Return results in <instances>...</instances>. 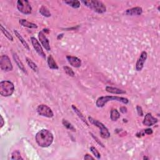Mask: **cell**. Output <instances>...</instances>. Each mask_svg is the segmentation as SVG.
<instances>
[{
	"instance_id": "6da1fadb",
	"label": "cell",
	"mask_w": 160,
	"mask_h": 160,
	"mask_svg": "<svg viewBox=\"0 0 160 160\" xmlns=\"http://www.w3.org/2000/svg\"><path fill=\"white\" fill-rule=\"evenodd\" d=\"M36 141L38 145L43 148L49 147L53 142V134L48 130L43 129L39 131L36 134Z\"/></svg>"
},
{
	"instance_id": "7a4b0ae2",
	"label": "cell",
	"mask_w": 160,
	"mask_h": 160,
	"mask_svg": "<svg viewBox=\"0 0 160 160\" xmlns=\"http://www.w3.org/2000/svg\"><path fill=\"white\" fill-rule=\"evenodd\" d=\"M112 101L121 102L124 104H128L129 103L128 99L123 97H113V96H105V97H101L98 98L96 105L98 108H102L105 106L106 104Z\"/></svg>"
},
{
	"instance_id": "3957f363",
	"label": "cell",
	"mask_w": 160,
	"mask_h": 160,
	"mask_svg": "<svg viewBox=\"0 0 160 160\" xmlns=\"http://www.w3.org/2000/svg\"><path fill=\"white\" fill-rule=\"evenodd\" d=\"M81 3H83L85 6L99 14L105 13L106 11V6L101 1L90 0V1H83Z\"/></svg>"
},
{
	"instance_id": "277c9868",
	"label": "cell",
	"mask_w": 160,
	"mask_h": 160,
	"mask_svg": "<svg viewBox=\"0 0 160 160\" xmlns=\"http://www.w3.org/2000/svg\"><path fill=\"white\" fill-rule=\"evenodd\" d=\"M14 91V84L10 81H2L0 83V94L2 97H10Z\"/></svg>"
},
{
	"instance_id": "5b68a950",
	"label": "cell",
	"mask_w": 160,
	"mask_h": 160,
	"mask_svg": "<svg viewBox=\"0 0 160 160\" xmlns=\"http://www.w3.org/2000/svg\"><path fill=\"white\" fill-rule=\"evenodd\" d=\"M88 119L91 124H93L94 126H97L100 130L99 132L101 138L104 139H107L110 137V133L109 132L107 128L102 123L98 121V120L94 119L91 117H88Z\"/></svg>"
},
{
	"instance_id": "8992f818",
	"label": "cell",
	"mask_w": 160,
	"mask_h": 160,
	"mask_svg": "<svg viewBox=\"0 0 160 160\" xmlns=\"http://www.w3.org/2000/svg\"><path fill=\"white\" fill-rule=\"evenodd\" d=\"M17 8L18 10L25 14H30L31 13L32 8L27 0H19L17 1Z\"/></svg>"
},
{
	"instance_id": "52a82bcc",
	"label": "cell",
	"mask_w": 160,
	"mask_h": 160,
	"mask_svg": "<svg viewBox=\"0 0 160 160\" xmlns=\"http://www.w3.org/2000/svg\"><path fill=\"white\" fill-rule=\"evenodd\" d=\"M0 68L4 71H11L13 70V65L10 58L7 55H2L0 57Z\"/></svg>"
},
{
	"instance_id": "ba28073f",
	"label": "cell",
	"mask_w": 160,
	"mask_h": 160,
	"mask_svg": "<svg viewBox=\"0 0 160 160\" xmlns=\"http://www.w3.org/2000/svg\"><path fill=\"white\" fill-rule=\"evenodd\" d=\"M38 113L42 117L47 118L53 117L54 113L49 106L46 105H40L37 108Z\"/></svg>"
},
{
	"instance_id": "9c48e42d",
	"label": "cell",
	"mask_w": 160,
	"mask_h": 160,
	"mask_svg": "<svg viewBox=\"0 0 160 160\" xmlns=\"http://www.w3.org/2000/svg\"><path fill=\"white\" fill-rule=\"evenodd\" d=\"M147 58H148V53L145 51H143L141 53V54H140V57L138 59L137 64H136V70L137 71H140L142 70Z\"/></svg>"
},
{
	"instance_id": "30bf717a",
	"label": "cell",
	"mask_w": 160,
	"mask_h": 160,
	"mask_svg": "<svg viewBox=\"0 0 160 160\" xmlns=\"http://www.w3.org/2000/svg\"><path fill=\"white\" fill-rule=\"evenodd\" d=\"M31 41L32 45H33V48L36 50V51H37L38 53V54L41 56V57H42L43 58H46L45 53H44L42 47H41V45H40L39 42L38 41V40H37L34 37H31Z\"/></svg>"
},
{
	"instance_id": "8fae6325",
	"label": "cell",
	"mask_w": 160,
	"mask_h": 160,
	"mask_svg": "<svg viewBox=\"0 0 160 160\" xmlns=\"http://www.w3.org/2000/svg\"><path fill=\"white\" fill-rule=\"evenodd\" d=\"M38 38H39L40 42H41V45L46 49V50L48 51H50L51 47H50L49 40L45 36V33H43V31H41L39 32V34H38Z\"/></svg>"
},
{
	"instance_id": "7c38bea8",
	"label": "cell",
	"mask_w": 160,
	"mask_h": 160,
	"mask_svg": "<svg viewBox=\"0 0 160 160\" xmlns=\"http://www.w3.org/2000/svg\"><path fill=\"white\" fill-rule=\"evenodd\" d=\"M158 120L157 118L153 117L151 113H148L145 115L143 120V125L147 126H151L157 123Z\"/></svg>"
},
{
	"instance_id": "4fadbf2b",
	"label": "cell",
	"mask_w": 160,
	"mask_h": 160,
	"mask_svg": "<svg viewBox=\"0 0 160 160\" xmlns=\"http://www.w3.org/2000/svg\"><path fill=\"white\" fill-rule=\"evenodd\" d=\"M66 59L70 65L74 68H79L81 65V59L73 56H67Z\"/></svg>"
},
{
	"instance_id": "5bb4252c",
	"label": "cell",
	"mask_w": 160,
	"mask_h": 160,
	"mask_svg": "<svg viewBox=\"0 0 160 160\" xmlns=\"http://www.w3.org/2000/svg\"><path fill=\"white\" fill-rule=\"evenodd\" d=\"M143 13V9L141 7H134L127 10L125 12L126 15L129 16H139Z\"/></svg>"
},
{
	"instance_id": "9a60e30c",
	"label": "cell",
	"mask_w": 160,
	"mask_h": 160,
	"mask_svg": "<svg viewBox=\"0 0 160 160\" xmlns=\"http://www.w3.org/2000/svg\"><path fill=\"white\" fill-rule=\"evenodd\" d=\"M19 23L21 26H23L24 27L28 28H31V29H37L38 28V26L36 25V24L27 21L26 19H19Z\"/></svg>"
},
{
	"instance_id": "2e32d148",
	"label": "cell",
	"mask_w": 160,
	"mask_h": 160,
	"mask_svg": "<svg viewBox=\"0 0 160 160\" xmlns=\"http://www.w3.org/2000/svg\"><path fill=\"white\" fill-rule=\"evenodd\" d=\"M106 91L107 92H108V93L116 94H122L126 93V91L125 90L117 88L111 87V86H106Z\"/></svg>"
},
{
	"instance_id": "e0dca14e",
	"label": "cell",
	"mask_w": 160,
	"mask_h": 160,
	"mask_svg": "<svg viewBox=\"0 0 160 160\" xmlns=\"http://www.w3.org/2000/svg\"><path fill=\"white\" fill-rule=\"evenodd\" d=\"M48 65L50 68L52 70H58V66L57 65V63H56L53 57H52L51 55H50L48 57Z\"/></svg>"
},
{
	"instance_id": "ac0fdd59",
	"label": "cell",
	"mask_w": 160,
	"mask_h": 160,
	"mask_svg": "<svg viewBox=\"0 0 160 160\" xmlns=\"http://www.w3.org/2000/svg\"><path fill=\"white\" fill-rule=\"evenodd\" d=\"M13 58H14V61L16 62V63H17V65H18V66L20 70H22L24 73H25L26 74H27V72L26 71V69L25 66H24L23 63L21 62V60H20V59L19 58L18 56L16 54V53H13Z\"/></svg>"
},
{
	"instance_id": "d6986e66",
	"label": "cell",
	"mask_w": 160,
	"mask_h": 160,
	"mask_svg": "<svg viewBox=\"0 0 160 160\" xmlns=\"http://www.w3.org/2000/svg\"><path fill=\"white\" fill-rule=\"evenodd\" d=\"M14 34L16 35V37H17L18 38V39L19 40L20 42H21L22 43V45L24 46V47H25V48H26L28 50H30V47H29L28 44L27 43V42L25 41V39H24L23 38L22 36L18 33V31L14 30Z\"/></svg>"
},
{
	"instance_id": "ffe728a7",
	"label": "cell",
	"mask_w": 160,
	"mask_h": 160,
	"mask_svg": "<svg viewBox=\"0 0 160 160\" xmlns=\"http://www.w3.org/2000/svg\"><path fill=\"white\" fill-rule=\"evenodd\" d=\"M65 3L73 8H79L81 5V3L78 0H66L65 1Z\"/></svg>"
},
{
	"instance_id": "44dd1931",
	"label": "cell",
	"mask_w": 160,
	"mask_h": 160,
	"mask_svg": "<svg viewBox=\"0 0 160 160\" xmlns=\"http://www.w3.org/2000/svg\"><path fill=\"white\" fill-rule=\"evenodd\" d=\"M120 118V114L117 109H112L111 110L110 118L113 121H116Z\"/></svg>"
},
{
	"instance_id": "7402d4cb",
	"label": "cell",
	"mask_w": 160,
	"mask_h": 160,
	"mask_svg": "<svg viewBox=\"0 0 160 160\" xmlns=\"http://www.w3.org/2000/svg\"><path fill=\"white\" fill-rule=\"evenodd\" d=\"M72 108H73V110L75 112L76 114H77L78 116V117H79L80 119H81L84 123H85L86 124V125H87L88 126V123H87L86 120V118H85V117H84L83 114L81 113V111H80L74 105H72Z\"/></svg>"
},
{
	"instance_id": "603a6c76",
	"label": "cell",
	"mask_w": 160,
	"mask_h": 160,
	"mask_svg": "<svg viewBox=\"0 0 160 160\" xmlns=\"http://www.w3.org/2000/svg\"><path fill=\"white\" fill-rule=\"evenodd\" d=\"M39 13H41V14L43 15V17H46V18H49L51 16L49 10L46 7L44 6H42L41 8H40Z\"/></svg>"
},
{
	"instance_id": "cb8c5ba5",
	"label": "cell",
	"mask_w": 160,
	"mask_h": 160,
	"mask_svg": "<svg viewBox=\"0 0 160 160\" xmlns=\"http://www.w3.org/2000/svg\"><path fill=\"white\" fill-rule=\"evenodd\" d=\"M26 59L27 64H28V66L32 69V70H33L34 72H37L38 70L37 65H36V64L33 61H32V60L30 59V58H26Z\"/></svg>"
},
{
	"instance_id": "d4e9b609",
	"label": "cell",
	"mask_w": 160,
	"mask_h": 160,
	"mask_svg": "<svg viewBox=\"0 0 160 160\" xmlns=\"http://www.w3.org/2000/svg\"><path fill=\"white\" fill-rule=\"evenodd\" d=\"M1 26V30L2 31V33L5 35V37L9 40H10V41H13V37H12V35L2 25H1V26Z\"/></svg>"
},
{
	"instance_id": "484cf974",
	"label": "cell",
	"mask_w": 160,
	"mask_h": 160,
	"mask_svg": "<svg viewBox=\"0 0 160 160\" xmlns=\"http://www.w3.org/2000/svg\"><path fill=\"white\" fill-rule=\"evenodd\" d=\"M62 123L63 125L65 126L67 129L68 130H72L73 131H76V129L74 128V126L72 125V124L70 123L68 121H67V120L66 119H63V121H62Z\"/></svg>"
},
{
	"instance_id": "4316f807",
	"label": "cell",
	"mask_w": 160,
	"mask_h": 160,
	"mask_svg": "<svg viewBox=\"0 0 160 160\" xmlns=\"http://www.w3.org/2000/svg\"><path fill=\"white\" fill-rule=\"evenodd\" d=\"M11 159H23L21 157L20 152L19 150H15L11 154Z\"/></svg>"
},
{
	"instance_id": "83f0119b",
	"label": "cell",
	"mask_w": 160,
	"mask_h": 160,
	"mask_svg": "<svg viewBox=\"0 0 160 160\" xmlns=\"http://www.w3.org/2000/svg\"><path fill=\"white\" fill-rule=\"evenodd\" d=\"M63 69H64V70H65V73L68 75L70 76V77H74V72L73 71V70L71 68H70L68 66H64Z\"/></svg>"
},
{
	"instance_id": "f1b7e54d",
	"label": "cell",
	"mask_w": 160,
	"mask_h": 160,
	"mask_svg": "<svg viewBox=\"0 0 160 160\" xmlns=\"http://www.w3.org/2000/svg\"><path fill=\"white\" fill-rule=\"evenodd\" d=\"M90 150L92 152V153L94 154V156L96 158H97V159H100V158H101V154H100V153H99V151L97 150V149L95 147L91 146L90 148Z\"/></svg>"
},
{
	"instance_id": "f546056e",
	"label": "cell",
	"mask_w": 160,
	"mask_h": 160,
	"mask_svg": "<svg viewBox=\"0 0 160 160\" xmlns=\"http://www.w3.org/2000/svg\"><path fill=\"white\" fill-rule=\"evenodd\" d=\"M137 110L138 114L139 116V117H143V111L141 106L138 105L137 106Z\"/></svg>"
},
{
	"instance_id": "4dcf8cb0",
	"label": "cell",
	"mask_w": 160,
	"mask_h": 160,
	"mask_svg": "<svg viewBox=\"0 0 160 160\" xmlns=\"http://www.w3.org/2000/svg\"><path fill=\"white\" fill-rule=\"evenodd\" d=\"M120 110V111L122 113H126L127 112V108L125 107V106H122L119 108Z\"/></svg>"
},
{
	"instance_id": "1f68e13d",
	"label": "cell",
	"mask_w": 160,
	"mask_h": 160,
	"mask_svg": "<svg viewBox=\"0 0 160 160\" xmlns=\"http://www.w3.org/2000/svg\"><path fill=\"white\" fill-rule=\"evenodd\" d=\"M145 134H151L153 133V130L150 128H148L145 130Z\"/></svg>"
},
{
	"instance_id": "d6a6232c",
	"label": "cell",
	"mask_w": 160,
	"mask_h": 160,
	"mask_svg": "<svg viewBox=\"0 0 160 160\" xmlns=\"http://www.w3.org/2000/svg\"><path fill=\"white\" fill-rule=\"evenodd\" d=\"M84 159H94V158L93 157H92L91 156H90V154H86L85 156V158H84Z\"/></svg>"
},
{
	"instance_id": "836d02e7",
	"label": "cell",
	"mask_w": 160,
	"mask_h": 160,
	"mask_svg": "<svg viewBox=\"0 0 160 160\" xmlns=\"http://www.w3.org/2000/svg\"><path fill=\"white\" fill-rule=\"evenodd\" d=\"M0 118H1V128H2L4 125V124H5V121H4V119L2 116H0Z\"/></svg>"
},
{
	"instance_id": "e575fe53",
	"label": "cell",
	"mask_w": 160,
	"mask_h": 160,
	"mask_svg": "<svg viewBox=\"0 0 160 160\" xmlns=\"http://www.w3.org/2000/svg\"><path fill=\"white\" fill-rule=\"evenodd\" d=\"M144 159H148V158H146V157H144Z\"/></svg>"
}]
</instances>
